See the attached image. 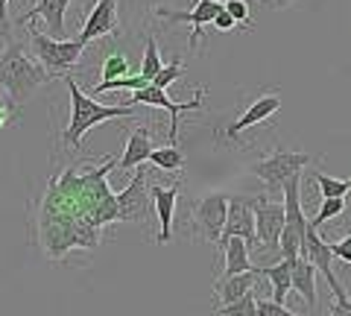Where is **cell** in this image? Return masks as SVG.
<instances>
[{
	"mask_svg": "<svg viewBox=\"0 0 351 316\" xmlns=\"http://www.w3.org/2000/svg\"><path fill=\"white\" fill-rule=\"evenodd\" d=\"M261 276L269 278V299H276L281 304H287V296L293 293V260L278 258L276 264L263 267Z\"/></svg>",
	"mask_w": 351,
	"mask_h": 316,
	"instance_id": "cell-20",
	"label": "cell"
},
{
	"mask_svg": "<svg viewBox=\"0 0 351 316\" xmlns=\"http://www.w3.org/2000/svg\"><path fill=\"white\" fill-rule=\"evenodd\" d=\"M217 249L223 252V272L219 276H234V272H246L252 269V260H249V246L243 237H219Z\"/></svg>",
	"mask_w": 351,
	"mask_h": 316,
	"instance_id": "cell-18",
	"label": "cell"
},
{
	"mask_svg": "<svg viewBox=\"0 0 351 316\" xmlns=\"http://www.w3.org/2000/svg\"><path fill=\"white\" fill-rule=\"evenodd\" d=\"M346 211V196H328V199H322L319 211H316V217L311 220L313 228H322L325 223H331L334 217H339Z\"/></svg>",
	"mask_w": 351,
	"mask_h": 316,
	"instance_id": "cell-27",
	"label": "cell"
},
{
	"mask_svg": "<svg viewBox=\"0 0 351 316\" xmlns=\"http://www.w3.org/2000/svg\"><path fill=\"white\" fill-rule=\"evenodd\" d=\"M302 258H307L311 264L316 267V272L331 284V293H334V299H339V296H346V290H343V284L337 281V276H334V255H331V246H328V241L325 237L316 232L313 226H307V234H304V243H302V252H299Z\"/></svg>",
	"mask_w": 351,
	"mask_h": 316,
	"instance_id": "cell-11",
	"label": "cell"
},
{
	"mask_svg": "<svg viewBox=\"0 0 351 316\" xmlns=\"http://www.w3.org/2000/svg\"><path fill=\"white\" fill-rule=\"evenodd\" d=\"M85 45L80 38H53L29 24V53L44 68L47 80H68L82 59Z\"/></svg>",
	"mask_w": 351,
	"mask_h": 316,
	"instance_id": "cell-4",
	"label": "cell"
},
{
	"mask_svg": "<svg viewBox=\"0 0 351 316\" xmlns=\"http://www.w3.org/2000/svg\"><path fill=\"white\" fill-rule=\"evenodd\" d=\"M117 32V0H97L85 15V27L80 32V41L88 47L94 41Z\"/></svg>",
	"mask_w": 351,
	"mask_h": 316,
	"instance_id": "cell-12",
	"label": "cell"
},
{
	"mask_svg": "<svg viewBox=\"0 0 351 316\" xmlns=\"http://www.w3.org/2000/svg\"><path fill=\"white\" fill-rule=\"evenodd\" d=\"M15 117H18V103L9 94H3V97H0V129H6L9 123L15 121Z\"/></svg>",
	"mask_w": 351,
	"mask_h": 316,
	"instance_id": "cell-31",
	"label": "cell"
},
{
	"mask_svg": "<svg viewBox=\"0 0 351 316\" xmlns=\"http://www.w3.org/2000/svg\"><path fill=\"white\" fill-rule=\"evenodd\" d=\"M47 80L44 68L36 62V56L24 47V41L6 38V47L0 50V88H3L18 106H24Z\"/></svg>",
	"mask_w": 351,
	"mask_h": 316,
	"instance_id": "cell-2",
	"label": "cell"
},
{
	"mask_svg": "<svg viewBox=\"0 0 351 316\" xmlns=\"http://www.w3.org/2000/svg\"><path fill=\"white\" fill-rule=\"evenodd\" d=\"M328 246H331V255H334V258H339V260H346V264H351V234L339 237V241L328 243Z\"/></svg>",
	"mask_w": 351,
	"mask_h": 316,
	"instance_id": "cell-32",
	"label": "cell"
},
{
	"mask_svg": "<svg viewBox=\"0 0 351 316\" xmlns=\"http://www.w3.org/2000/svg\"><path fill=\"white\" fill-rule=\"evenodd\" d=\"M161 68H164V59H161V50L156 45V38L144 36V62H141V76L149 82Z\"/></svg>",
	"mask_w": 351,
	"mask_h": 316,
	"instance_id": "cell-24",
	"label": "cell"
},
{
	"mask_svg": "<svg viewBox=\"0 0 351 316\" xmlns=\"http://www.w3.org/2000/svg\"><path fill=\"white\" fill-rule=\"evenodd\" d=\"M255 199L252 196H228V214L223 226V237H243L249 252L258 249V234H255Z\"/></svg>",
	"mask_w": 351,
	"mask_h": 316,
	"instance_id": "cell-10",
	"label": "cell"
},
{
	"mask_svg": "<svg viewBox=\"0 0 351 316\" xmlns=\"http://www.w3.org/2000/svg\"><path fill=\"white\" fill-rule=\"evenodd\" d=\"M255 299H258V287H252L246 296H240V299L228 302V304H217L214 313H217V316H258Z\"/></svg>",
	"mask_w": 351,
	"mask_h": 316,
	"instance_id": "cell-23",
	"label": "cell"
},
{
	"mask_svg": "<svg viewBox=\"0 0 351 316\" xmlns=\"http://www.w3.org/2000/svg\"><path fill=\"white\" fill-rule=\"evenodd\" d=\"M68 6H71V0H38V3L32 6L27 15L18 18V24L29 27V24H36V21H44L47 36L64 38V36H68V32H64V15H68Z\"/></svg>",
	"mask_w": 351,
	"mask_h": 316,
	"instance_id": "cell-14",
	"label": "cell"
},
{
	"mask_svg": "<svg viewBox=\"0 0 351 316\" xmlns=\"http://www.w3.org/2000/svg\"><path fill=\"white\" fill-rule=\"evenodd\" d=\"M223 6H226V12L234 18L237 27H249L252 24V9H249L246 0H223Z\"/></svg>",
	"mask_w": 351,
	"mask_h": 316,
	"instance_id": "cell-29",
	"label": "cell"
},
{
	"mask_svg": "<svg viewBox=\"0 0 351 316\" xmlns=\"http://www.w3.org/2000/svg\"><path fill=\"white\" fill-rule=\"evenodd\" d=\"M348 182H351V179H348Z\"/></svg>",
	"mask_w": 351,
	"mask_h": 316,
	"instance_id": "cell-37",
	"label": "cell"
},
{
	"mask_svg": "<svg viewBox=\"0 0 351 316\" xmlns=\"http://www.w3.org/2000/svg\"><path fill=\"white\" fill-rule=\"evenodd\" d=\"M214 27H217L219 32H228V29H234V27H237V24H234V18L226 12V6L217 12V18H214Z\"/></svg>",
	"mask_w": 351,
	"mask_h": 316,
	"instance_id": "cell-33",
	"label": "cell"
},
{
	"mask_svg": "<svg viewBox=\"0 0 351 316\" xmlns=\"http://www.w3.org/2000/svg\"><path fill=\"white\" fill-rule=\"evenodd\" d=\"M126 106H152V108H164L170 114V129H167V141L176 144L179 141V117L188 114V112H202L205 108V88H196L193 100L191 103H173L167 91L164 88H156V85H144V88L132 91V97L126 100Z\"/></svg>",
	"mask_w": 351,
	"mask_h": 316,
	"instance_id": "cell-5",
	"label": "cell"
},
{
	"mask_svg": "<svg viewBox=\"0 0 351 316\" xmlns=\"http://www.w3.org/2000/svg\"><path fill=\"white\" fill-rule=\"evenodd\" d=\"M255 308H258V316H293V311L287 304H281L276 299H255Z\"/></svg>",
	"mask_w": 351,
	"mask_h": 316,
	"instance_id": "cell-30",
	"label": "cell"
},
{
	"mask_svg": "<svg viewBox=\"0 0 351 316\" xmlns=\"http://www.w3.org/2000/svg\"><path fill=\"white\" fill-rule=\"evenodd\" d=\"M76 3H80V6L85 9V15H88V9H91V6L97 3V0H76Z\"/></svg>",
	"mask_w": 351,
	"mask_h": 316,
	"instance_id": "cell-36",
	"label": "cell"
},
{
	"mask_svg": "<svg viewBox=\"0 0 351 316\" xmlns=\"http://www.w3.org/2000/svg\"><path fill=\"white\" fill-rule=\"evenodd\" d=\"M261 284V269L252 267L246 272H234V276H217L214 281V296H217V304H228L240 296H246L252 287Z\"/></svg>",
	"mask_w": 351,
	"mask_h": 316,
	"instance_id": "cell-17",
	"label": "cell"
},
{
	"mask_svg": "<svg viewBox=\"0 0 351 316\" xmlns=\"http://www.w3.org/2000/svg\"><path fill=\"white\" fill-rule=\"evenodd\" d=\"M290 0H261V6H267V9H278V6H287Z\"/></svg>",
	"mask_w": 351,
	"mask_h": 316,
	"instance_id": "cell-35",
	"label": "cell"
},
{
	"mask_svg": "<svg viewBox=\"0 0 351 316\" xmlns=\"http://www.w3.org/2000/svg\"><path fill=\"white\" fill-rule=\"evenodd\" d=\"M223 9V0H199L191 12H179V9H158V18L161 21H170V24H179V21H188L193 27L191 32V50L199 47V38H202V24H214L217 12Z\"/></svg>",
	"mask_w": 351,
	"mask_h": 316,
	"instance_id": "cell-13",
	"label": "cell"
},
{
	"mask_svg": "<svg viewBox=\"0 0 351 316\" xmlns=\"http://www.w3.org/2000/svg\"><path fill=\"white\" fill-rule=\"evenodd\" d=\"M293 290L307 302V311H316V267L302 255L293 260Z\"/></svg>",
	"mask_w": 351,
	"mask_h": 316,
	"instance_id": "cell-21",
	"label": "cell"
},
{
	"mask_svg": "<svg viewBox=\"0 0 351 316\" xmlns=\"http://www.w3.org/2000/svg\"><path fill=\"white\" fill-rule=\"evenodd\" d=\"M64 82H68V94H71V121L62 132V144L71 152L80 149L82 135L88 129L100 126L106 121H114V117H135L138 114V106H126V103L123 106H103V103H97L94 97H88L80 88V82H76L73 76H68Z\"/></svg>",
	"mask_w": 351,
	"mask_h": 316,
	"instance_id": "cell-3",
	"label": "cell"
},
{
	"mask_svg": "<svg viewBox=\"0 0 351 316\" xmlns=\"http://www.w3.org/2000/svg\"><path fill=\"white\" fill-rule=\"evenodd\" d=\"M226 214H228V196L226 193H208L191 211V228L193 234L205 243H217L223 237V226H226Z\"/></svg>",
	"mask_w": 351,
	"mask_h": 316,
	"instance_id": "cell-7",
	"label": "cell"
},
{
	"mask_svg": "<svg viewBox=\"0 0 351 316\" xmlns=\"http://www.w3.org/2000/svg\"><path fill=\"white\" fill-rule=\"evenodd\" d=\"M147 161H149L152 167L167 170V173H182V170H184V152L176 147V144H167V147L152 149Z\"/></svg>",
	"mask_w": 351,
	"mask_h": 316,
	"instance_id": "cell-22",
	"label": "cell"
},
{
	"mask_svg": "<svg viewBox=\"0 0 351 316\" xmlns=\"http://www.w3.org/2000/svg\"><path fill=\"white\" fill-rule=\"evenodd\" d=\"M152 149H156V147H152V132L147 126H138L135 132L129 135V141H126V149H123V156H120V161H117V170L126 173V170L141 167L149 158Z\"/></svg>",
	"mask_w": 351,
	"mask_h": 316,
	"instance_id": "cell-19",
	"label": "cell"
},
{
	"mask_svg": "<svg viewBox=\"0 0 351 316\" xmlns=\"http://www.w3.org/2000/svg\"><path fill=\"white\" fill-rule=\"evenodd\" d=\"M313 161L311 152H290V149H276V152H269L267 158H261L255 161L249 170H252V176H258L263 184H267L269 191H276L281 193L284 188V182H287L290 176H295V173H302L307 165Z\"/></svg>",
	"mask_w": 351,
	"mask_h": 316,
	"instance_id": "cell-6",
	"label": "cell"
},
{
	"mask_svg": "<svg viewBox=\"0 0 351 316\" xmlns=\"http://www.w3.org/2000/svg\"><path fill=\"white\" fill-rule=\"evenodd\" d=\"M117 167L114 156L100 161H71L50 176L36 228L44 255L59 260L71 249H94L106 226L120 220L117 193H112L106 176Z\"/></svg>",
	"mask_w": 351,
	"mask_h": 316,
	"instance_id": "cell-1",
	"label": "cell"
},
{
	"mask_svg": "<svg viewBox=\"0 0 351 316\" xmlns=\"http://www.w3.org/2000/svg\"><path fill=\"white\" fill-rule=\"evenodd\" d=\"M184 73V64L179 62V59H176V62H170V64H164V68L156 73V76H152V85H156V88H164V91H167L170 88V85L176 82V80H179V76Z\"/></svg>",
	"mask_w": 351,
	"mask_h": 316,
	"instance_id": "cell-28",
	"label": "cell"
},
{
	"mask_svg": "<svg viewBox=\"0 0 351 316\" xmlns=\"http://www.w3.org/2000/svg\"><path fill=\"white\" fill-rule=\"evenodd\" d=\"M281 108V97L276 94V91H267V94H261L255 103H252L243 114L237 117V121L226 129V138L228 141H240V135L246 132V129H252V126H258V123H263L267 117H272Z\"/></svg>",
	"mask_w": 351,
	"mask_h": 316,
	"instance_id": "cell-15",
	"label": "cell"
},
{
	"mask_svg": "<svg viewBox=\"0 0 351 316\" xmlns=\"http://www.w3.org/2000/svg\"><path fill=\"white\" fill-rule=\"evenodd\" d=\"M0 36L9 38V0H0Z\"/></svg>",
	"mask_w": 351,
	"mask_h": 316,
	"instance_id": "cell-34",
	"label": "cell"
},
{
	"mask_svg": "<svg viewBox=\"0 0 351 316\" xmlns=\"http://www.w3.org/2000/svg\"><path fill=\"white\" fill-rule=\"evenodd\" d=\"M149 196H152V208H156L158 217V234L156 243H167L173 237V214H176V199H179V182L164 188V184H149Z\"/></svg>",
	"mask_w": 351,
	"mask_h": 316,
	"instance_id": "cell-16",
	"label": "cell"
},
{
	"mask_svg": "<svg viewBox=\"0 0 351 316\" xmlns=\"http://www.w3.org/2000/svg\"><path fill=\"white\" fill-rule=\"evenodd\" d=\"M103 82H112V80H120V76H129V56L123 50H112L103 62Z\"/></svg>",
	"mask_w": 351,
	"mask_h": 316,
	"instance_id": "cell-25",
	"label": "cell"
},
{
	"mask_svg": "<svg viewBox=\"0 0 351 316\" xmlns=\"http://www.w3.org/2000/svg\"><path fill=\"white\" fill-rule=\"evenodd\" d=\"M313 182H316V188H319V196L322 199H328V196H346L351 191V182L348 179H331L328 173H311Z\"/></svg>",
	"mask_w": 351,
	"mask_h": 316,
	"instance_id": "cell-26",
	"label": "cell"
},
{
	"mask_svg": "<svg viewBox=\"0 0 351 316\" xmlns=\"http://www.w3.org/2000/svg\"><path fill=\"white\" fill-rule=\"evenodd\" d=\"M255 234L263 255H272L278 260V237L284 226V202H272L269 196H258L255 202Z\"/></svg>",
	"mask_w": 351,
	"mask_h": 316,
	"instance_id": "cell-9",
	"label": "cell"
},
{
	"mask_svg": "<svg viewBox=\"0 0 351 316\" xmlns=\"http://www.w3.org/2000/svg\"><path fill=\"white\" fill-rule=\"evenodd\" d=\"M117 208H120V223H135V226L149 223L152 196H149V173L144 167H138L132 182L117 193Z\"/></svg>",
	"mask_w": 351,
	"mask_h": 316,
	"instance_id": "cell-8",
	"label": "cell"
}]
</instances>
